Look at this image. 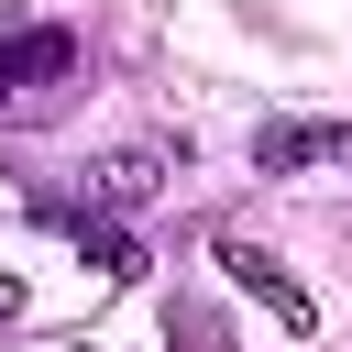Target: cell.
<instances>
[{
    "label": "cell",
    "mask_w": 352,
    "mask_h": 352,
    "mask_svg": "<svg viewBox=\"0 0 352 352\" xmlns=\"http://www.w3.org/2000/svg\"><path fill=\"white\" fill-rule=\"evenodd\" d=\"M66 77H77V33H66V22L0 33V110H44Z\"/></svg>",
    "instance_id": "cell-1"
},
{
    "label": "cell",
    "mask_w": 352,
    "mask_h": 352,
    "mask_svg": "<svg viewBox=\"0 0 352 352\" xmlns=\"http://www.w3.org/2000/svg\"><path fill=\"white\" fill-rule=\"evenodd\" d=\"M220 264H231V275H242V286H253V297H264V308H275V319H286V330H308V319H319V308H308V297H297V286H286V275H275V264H264V253H242V242H231V253H220Z\"/></svg>",
    "instance_id": "cell-3"
},
{
    "label": "cell",
    "mask_w": 352,
    "mask_h": 352,
    "mask_svg": "<svg viewBox=\"0 0 352 352\" xmlns=\"http://www.w3.org/2000/svg\"><path fill=\"white\" fill-rule=\"evenodd\" d=\"M99 198H121V209L154 198V154H110V165H99Z\"/></svg>",
    "instance_id": "cell-4"
},
{
    "label": "cell",
    "mask_w": 352,
    "mask_h": 352,
    "mask_svg": "<svg viewBox=\"0 0 352 352\" xmlns=\"http://www.w3.org/2000/svg\"><path fill=\"white\" fill-rule=\"evenodd\" d=\"M264 176H308V165H352V121H264L253 132Z\"/></svg>",
    "instance_id": "cell-2"
},
{
    "label": "cell",
    "mask_w": 352,
    "mask_h": 352,
    "mask_svg": "<svg viewBox=\"0 0 352 352\" xmlns=\"http://www.w3.org/2000/svg\"><path fill=\"white\" fill-rule=\"evenodd\" d=\"M77 242H88V264H99V275H132V264H143L121 231H88V220H77Z\"/></svg>",
    "instance_id": "cell-5"
}]
</instances>
